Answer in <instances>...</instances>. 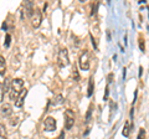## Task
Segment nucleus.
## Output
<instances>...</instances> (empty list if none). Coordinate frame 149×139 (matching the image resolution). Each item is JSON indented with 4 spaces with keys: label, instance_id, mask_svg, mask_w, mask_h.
Instances as JSON below:
<instances>
[{
    "label": "nucleus",
    "instance_id": "f3484780",
    "mask_svg": "<svg viewBox=\"0 0 149 139\" xmlns=\"http://www.w3.org/2000/svg\"><path fill=\"white\" fill-rule=\"evenodd\" d=\"M73 78H74V81H78V80H80V75H78V71H77L76 66L73 67Z\"/></svg>",
    "mask_w": 149,
    "mask_h": 139
},
{
    "label": "nucleus",
    "instance_id": "1a4fd4ad",
    "mask_svg": "<svg viewBox=\"0 0 149 139\" xmlns=\"http://www.w3.org/2000/svg\"><path fill=\"white\" fill-rule=\"evenodd\" d=\"M26 95H27V91H26V90H24V93H22L20 97H19V99L15 102V106H16V107H21V106L24 104V101H25Z\"/></svg>",
    "mask_w": 149,
    "mask_h": 139
},
{
    "label": "nucleus",
    "instance_id": "6ab92c4d",
    "mask_svg": "<svg viewBox=\"0 0 149 139\" xmlns=\"http://www.w3.org/2000/svg\"><path fill=\"white\" fill-rule=\"evenodd\" d=\"M4 101V90H3V83L0 82V103Z\"/></svg>",
    "mask_w": 149,
    "mask_h": 139
},
{
    "label": "nucleus",
    "instance_id": "5701e85b",
    "mask_svg": "<svg viewBox=\"0 0 149 139\" xmlns=\"http://www.w3.org/2000/svg\"><path fill=\"white\" fill-rule=\"evenodd\" d=\"M56 139H65V132H61V133H60V136L56 138Z\"/></svg>",
    "mask_w": 149,
    "mask_h": 139
},
{
    "label": "nucleus",
    "instance_id": "412c9836",
    "mask_svg": "<svg viewBox=\"0 0 149 139\" xmlns=\"http://www.w3.org/2000/svg\"><path fill=\"white\" fill-rule=\"evenodd\" d=\"M108 95H109V87L107 86V87H106V92H104V96H103V99H107V98H108Z\"/></svg>",
    "mask_w": 149,
    "mask_h": 139
},
{
    "label": "nucleus",
    "instance_id": "dca6fc26",
    "mask_svg": "<svg viewBox=\"0 0 149 139\" xmlns=\"http://www.w3.org/2000/svg\"><path fill=\"white\" fill-rule=\"evenodd\" d=\"M139 49H141V51H146V44H144V40H143V38L141 36V38H139Z\"/></svg>",
    "mask_w": 149,
    "mask_h": 139
},
{
    "label": "nucleus",
    "instance_id": "4be33fe9",
    "mask_svg": "<svg viewBox=\"0 0 149 139\" xmlns=\"http://www.w3.org/2000/svg\"><path fill=\"white\" fill-rule=\"evenodd\" d=\"M90 38H91V40H92V45H93V47H95V49H97V44H96L95 39H93V35H92V34L90 35Z\"/></svg>",
    "mask_w": 149,
    "mask_h": 139
},
{
    "label": "nucleus",
    "instance_id": "0eeeda50",
    "mask_svg": "<svg viewBox=\"0 0 149 139\" xmlns=\"http://www.w3.org/2000/svg\"><path fill=\"white\" fill-rule=\"evenodd\" d=\"M0 113H1L3 117H9V115L13 114V107L11 104L9 103H5L1 106V108H0Z\"/></svg>",
    "mask_w": 149,
    "mask_h": 139
},
{
    "label": "nucleus",
    "instance_id": "b1692460",
    "mask_svg": "<svg viewBox=\"0 0 149 139\" xmlns=\"http://www.w3.org/2000/svg\"><path fill=\"white\" fill-rule=\"evenodd\" d=\"M112 80H113V73H109V75H108V82L111 83Z\"/></svg>",
    "mask_w": 149,
    "mask_h": 139
},
{
    "label": "nucleus",
    "instance_id": "9d476101",
    "mask_svg": "<svg viewBox=\"0 0 149 139\" xmlns=\"http://www.w3.org/2000/svg\"><path fill=\"white\" fill-rule=\"evenodd\" d=\"M130 129H132V126H130V124H129V122H125L124 127H123V131H122V134H123L124 137H129Z\"/></svg>",
    "mask_w": 149,
    "mask_h": 139
},
{
    "label": "nucleus",
    "instance_id": "ddd939ff",
    "mask_svg": "<svg viewBox=\"0 0 149 139\" xmlns=\"http://www.w3.org/2000/svg\"><path fill=\"white\" fill-rule=\"evenodd\" d=\"M0 138H6V128L1 122H0Z\"/></svg>",
    "mask_w": 149,
    "mask_h": 139
},
{
    "label": "nucleus",
    "instance_id": "393cba45",
    "mask_svg": "<svg viewBox=\"0 0 149 139\" xmlns=\"http://www.w3.org/2000/svg\"><path fill=\"white\" fill-rule=\"evenodd\" d=\"M142 73H143V67L139 66V77H142Z\"/></svg>",
    "mask_w": 149,
    "mask_h": 139
},
{
    "label": "nucleus",
    "instance_id": "7ed1b4c3",
    "mask_svg": "<svg viewBox=\"0 0 149 139\" xmlns=\"http://www.w3.org/2000/svg\"><path fill=\"white\" fill-rule=\"evenodd\" d=\"M57 63L60 67H66L70 63V57H68V51L67 49H61L58 51L57 56Z\"/></svg>",
    "mask_w": 149,
    "mask_h": 139
},
{
    "label": "nucleus",
    "instance_id": "f03ea898",
    "mask_svg": "<svg viewBox=\"0 0 149 139\" xmlns=\"http://www.w3.org/2000/svg\"><path fill=\"white\" fill-rule=\"evenodd\" d=\"M29 15H30V19H31V25H32V27L37 29V27L41 25V21H42V15H41V11H40L37 8H34Z\"/></svg>",
    "mask_w": 149,
    "mask_h": 139
},
{
    "label": "nucleus",
    "instance_id": "2eb2a0df",
    "mask_svg": "<svg viewBox=\"0 0 149 139\" xmlns=\"http://www.w3.org/2000/svg\"><path fill=\"white\" fill-rule=\"evenodd\" d=\"M137 139H146V131H144V128L139 129V133H138Z\"/></svg>",
    "mask_w": 149,
    "mask_h": 139
},
{
    "label": "nucleus",
    "instance_id": "39448f33",
    "mask_svg": "<svg viewBox=\"0 0 149 139\" xmlns=\"http://www.w3.org/2000/svg\"><path fill=\"white\" fill-rule=\"evenodd\" d=\"M80 67L82 71H87L90 68V57H88V52L87 51H83L80 56Z\"/></svg>",
    "mask_w": 149,
    "mask_h": 139
},
{
    "label": "nucleus",
    "instance_id": "4468645a",
    "mask_svg": "<svg viewBox=\"0 0 149 139\" xmlns=\"http://www.w3.org/2000/svg\"><path fill=\"white\" fill-rule=\"evenodd\" d=\"M93 81L90 80V82H88V91H87V97H91L93 95Z\"/></svg>",
    "mask_w": 149,
    "mask_h": 139
},
{
    "label": "nucleus",
    "instance_id": "a211bd4d",
    "mask_svg": "<svg viewBox=\"0 0 149 139\" xmlns=\"http://www.w3.org/2000/svg\"><path fill=\"white\" fill-rule=\"evenodd\" d=\"M92 107H93V106L91 104V106H90V108H88V111H87V115H86V122H88V120L91 119V114H92Z\"/></svg>",
    "mask_w": 149,
    "mask_h": 139
},
{
    "label": "nucleus",
    "instance_id": "f257e3e1",
    "mask_svg": "<svg viewBox=\"0 0 149 139\" xmlns=\"http://www.w3.org/2000/svg\"><path fill=\"white\" fill-rule=\"evenodd\" d=\"M22 91H24V81L21 78H15V80L11 81V86L10 90H9V98L16 102L20 95L22 93Z\"/></svg>",
    "mask_w": 149,
    "mask_h": 139
},
{
    "label": "nucleus",
    "instance_id": "9b49d317",
    "mask_svg": "<svg viewBox=\"0 0 149 139\" xmlns=\"http://www.w3.org/2000/svg\"><path fill=\"white\" fill-rule=\"evenodd\" d=\"M10 86H11V80L10 78H5V81H4V83H3V90H4V93L5 92H8L9 93V90H10Z\"/></svg>",
    "mask_w": 149,
    "mask_h": 139
},
{
    "label": "nucleus",
    "instance_id": "423d86ee",
    "mask_svg": "<svg viewBox=\"0 0 149 139\" xmlns=\"http://www.w3.org/2000/svg\"><path fill=\"white\" fill-rule=\"evenodd\" d=\"M44 128L46 132H54L56 131V119L52 117H47L44 120Z\"/></svg>",
    "mask_w": 149,
    "mask_h": 139
},
{
    "label": "nucleus",
    "instance_id": "f8f14e48",
    "mask_svg": "<svg viewBox=\"0 0 149 139\" xmlns=\"http://www.w3.org/2000/svg\"><path fill=\"white\" fill-rule=\"evenodd\" d=\"M51 103H52V106H58V104H62V103H63V97H62L61 95L56 96L55 98H54V101L51 102Z\"/></svg>",
    "mask_w": 149,
    "mask_h": 139
},
{
    "label": "nucleus",
    "instance_id": "6e6552de",
    "mask_svg": "<svg viewBox=\"0 0 149 139\" xmlns=\"http://www.w3.org/2000/svg\"><path fill=\"white\" fill-rule=\"evenodd\" d=\"M6 72V61L3 56H0V76H5Z\"/></svg>",
    "mask_w": 149,
    "mask_h": 139
},
{
    "label": "nucleus",
    "instance_id": "aec40b11",
    "mask_svg": "<svg viewBox=\"0 0 149 139\" xmlns=\"http://www.w3.org/2000/svg\"><path fill=\"white\" fill-rule=\"evenodd\" d=\"M10 41H11V36L6 34V39H5V47H9L10 46Z\"/></svg>",
    "mask_w": 149,
    "mask_h": 139
},
{
    "label": "nucleus",
    "instance_id": "20e7f679",
    "mask_svg": "<svg viewBox=\"0 0 149 139\" xmlns=\"http://www.w3.org/2000/svg\"><path fill=\"white\" fill-rule=\"evenodd\" d=\"M74 124V113L72 109H66L65 111V128L71 129Z\"/></svg>",
    "mask_w": 149,
    "mask_h": 139
},
{
    "label": "nucleus",
    "instance_id": "a878e982",
    "mask_svg": "<svg viewBox=\"0 0 149 139\" xmlns=\"http://www.w3.org/2000/svg\"><path fill=\"white\" fill-rule=\"evenodd\" d=\"M125 71H127V70H125V68H123V78H125V73H127Z\"/></svg>",
    "mask_w": 149,
    "mask_h": 139
}]
</instances>
